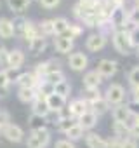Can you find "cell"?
Segmentation results:
<instances>
[{
	"label": "cell",
	"mask_w": 139,
	"mask_h": 148,
	"mask_svg": "<svg viewBox=\"0 0 139 148\" xmlns=\"http://www.w3.org/2000/svg\"><path fill=\"white\" fill-rule=\"evenodd\" d=\"M73 45H75V40H72V38H68V37H56L54 38V49H56V52H59V54H70L73 51Z\"/></svg>",
	"instance_id": "obj_12"
},
{
	"label": "cell",
	"mask_w": 139,
	"mask_h": 148,
	"mask_svg": "<svg viewBox=\"0 0 139 148\" xmlns=\"http://www.w3.org/2000/svg\"><path fill=\"white\" fill-rule=\"evenodd\" d=\"M47 105H49L50 113H57L61 108L66 106V99L61 98L59 94H50V96H47Z\"/></svg>",
	"instance_id": "obj_20"
},
{
	"label": "cell",
	"mask_w": 139,
	"mask_h": 148,
	"mask_svg": "<svg viewBox=\"0 0 139 148\" xmlns=\"http://www.w3.org/2000/svg\"><path fill=\"white\" fill-rule=\"evenodd\" d=\"M61 70V63L56 61V59H47V61H42L35 66V73L44 79L45 75H49V73H54V71H59Z\"/></svg>",
	"instance_id": "obj_9"
},
{
	"label": "cell",
	"mask_w": 139,
	"mask_h": 148,
	"mask_svg": "<svg viewBox=\"0 0 139 148\" xmlns=\"http://www.w3.org/2000/svg\"><path fill=\"white\" fill-rule=\"evenodd\" d=\"M42 80H45V82H49V84L56 86V84H59V82H63V80H66V79H64L63 70H59V71H54V73H49V75H45Z\"/></svg>",
	"instance_id": "obj_33"
},
{
	"label": "cell",
	"mask_w": 139,
	"mask_h": 148,
	"mask_svg": "<svg viewBox=\"0 0 139 148\" xmlns=\"http://www.w3.org/2000/svg\"><path fill=\"white\" fill-rule=\"evenodd\" d=\"M28 124H30L31 131H38V129H45L47 124H49V120H47V117H40V115L31 113L30 119H28Z\"/></svg>",
	"instance_id": "obj_24"
},
{
	"label": "cell",
	"mask_w": 139,
	"mask_h": 148,
	"mask_svg": "<svg viewBox=\"0 0 139 148\" xmlns=\"http://www.w3.org/2000/svg\"><path fill=\"white\" fill-rule=\"evenodd\" d=\"M50 143V131L45 129H38V131H31L28 139H26V148H47Z\"/></svg>",
	"instance_id": "obj_2"
},
{
	"label": "cell",
	"mask_w": 139,
	"mask_h": 148,
	"mask_svg": "<svg viewBox=\"0 0 139 148\" xmlns=\"http://www.w3.org/2000/svg\"><path fill=\"white\" fill-rule=\"evenodd\" d=\"M9 49L7 47H0V66H2V70H7L9 68Z\"/></svg>",
	"instance_id": "obj_37"
},
{
	"label": "cell",
	"mask_w": 139,
	"mask_h": 148,
	"mask_svg": "<svg viewBox=\"0 0 139 148\" xmlns=\"http://www.w3.org/2000/svg\"><path fill=\"white\" fill-rule=\"evenodd\" d=\"M54 94H59L61 98L68 99L70 94H72V84H70L68 80H63V82L56 84V86H54Z\"/></svg>",
	"instance_id": "obj_27"
},
{
	"label": "cell",
	"mask_w": 139,
	"mask_h": 148,
	"mask_svg": "<svg viewBox=\"0 0 139 148\" xmlns=\"http://www.w3.org/2000/svg\"><path fill=\"white\" fill-rule=\"evenodd\" d=\"M104 99L108 101L110 106H117V105H122L123 99H125V89L120 86V84H110L106 92L103 94Z\"/></svg>",
	"instance_id": "obj_3"
},
{
	"label": "cell",
	"mask_w": 139,
	"mask_h": 148,
	"mask_svg": "<svg viewBox=\"0 0 139 148\" xmlns=\"http://www.w3.org/2000/svg\"><path fill=\"white\" fill-rule=\"evenodd\" d=\"M130 42H132V47H136L139 51V26H132L130 30Z\"/></svg>",
	"instance_id": "obj_38"
},
{
	"label": "cell",
	"mask_w": 139,
	"mask_h": 148,
	"mask_svg": "<svg viewBox=\"0 0 139 148\" xmlns=\"http://www.w3.org/2000/svg\"><path fill=\"white\" fill-rule=\"evenodd\" d=\"M129 124H122V122H113V132H115V136L117 138H120V139H125V138H129Z\"/></svg>",
	"instance_id": "obj_29"
},
{
	"label": "cell",
	"mask_w": 139,
	"mask_h": 148,
	"mask_svg": "<svg viewBox=\"0 0 139 148\" xmlns=\"http://www.w3.org/2000/svg\"><path fill=\"white\" fill-rule=\"evenodd\" d=\"M134 5H139V0H134Z\"/></svg>",
	"instance_id": "obj_46"
},
{
	"label": "cell",
	"mask_w": 139,
	"mask_h": 148,
	"mask_svg": "<svg viewBox=\"0 0 139 148\" xmlns=\"http://www.w3.org/2000/svg\"><path fill=\"white\" fill-rule=\"evenodd\" d=\"M45 47H47V38L45 37H38V38H35L28 44V49H30L31 54H40V52L45 51Z\"/></svg>",
	"instance_id": "obj_26"
},
{
	"label": "cell",
	"mask_w": 139,
	"mask_h": 148,
	"mask_svg": "<svg viewBox=\"0 0 139 148\" xmlns=\"http://www.w3.org/2000/svg\"><path fill=\"white\" fill-rule=\"evenodd\" d=\"M111 117H113V122L129 124V119L132 117V113H130V106H129V105H123V103L113 106V110H111Z\"/></svg>",
	"instance_id": "obj_10"
},
{
	"label": "cell",
	"mask_w": 139,
	"mask_h": 148,
	"mask_svg": "<svg viewBox=\"0 0 139 148\" xmlns=\"http://www.w3.org/2000/svg\"><path fill=\"white\" fill-rule=\"evenodd\" d=\"M68 110H70V115L77 120L78 117H82V115H84L87 110H91V108H89V105H87L82 98H77V99H73L72 103L68 105Z\"/></svg>",
	"instance_id": "obj_14"
},
{
	"label": "cell",
	"mask_w": 139,
	"mask_h": 148,
	"mask_svg": "<svg viewBox=\"0 0 139 148\" xmlns=\"http://www.w3.org/2000/svg\"><path fill=\"white\" fill-rule=\"evenodd\" d=\"M96 71L99 73L103 79H111V77H115V73L118 71V63L115 59H101L97 63Z\"/></svg>",
	"instance_id": "obj_5"
},
{
	"label": "cell",
	"mask_w": 139,
	"mask_h": 148,
	"mask_svg": "<svg viewBox=\"0 0 139 148\" xmlns=\"http://www.w3.org/2000/svg\"><path fill=\"white\" fill-rule=\"evenodd\" d=\"M75 124H77V120H75V119H72V117L59 119V120H57V131H61V132H64V134H66V131H68L70 127H73Z\"/></svg>",
	"instance_id": "obj_34"
},
{
	"label": "cell",
	"mask_w": 139,
	"mask_h": 148,
	"mask_svg": "<svg viewBox=\"0 0 139 148\" xmlns=\"http://www.w3.org/2000/svg\"><path fill=\"white\" fill-rule=\"evenodd\" d=\"M16 35L14 30V21L9 18H0V38H12Z\"/></svg>",
	"instance_id": "obj_16"
},
{
	"label": "cell",
	"mask_w": 139,
	"mask_h": 148,
	"mask_svg": "<svg viewBox=\"0 0 139 148\" xmlns=\"http://www.w3.org/2000/svg\"><path fill=\"white\" fill-rule=\"evenodd\" d=\"M106 40H108L106 35H103L101 32H97V33H91V35L87 37V40H85V49L91 51V52H97V51L104 49Z\"/></svg>",
	"instance_id": "obj_6"
},
{
	"label": "cell",
	"mask_w": 139,
	"mask_h": 148,
	"mask_svg": "<svg viewBox=\"0 0 139 148\" xmlns=\"http://www.w3.org/2000/svg\"><path fill=\"white\" fill-rule=\"evenodd\" d=\"M82 84H84V89H99V86L103 84V77L96 70H92V71H87L84 75Z\"/></svg>",
	"instance_id": "obj_13"
},
{
	"label": "cell",
	"mask_w": 139,
	"mask_h": 148,
	"mask_svg": "<svg viewBox=\"0 0 139 148\" xmlns=\"http://www.w3.org/2000/svg\"><path fill=\"white\" fill-rule=\"evenodd\" d=\"M25 64V52L21 49H12L9 52V71H16Z\"/></svg>",
	"instance_id": "obj_15"
},
{
	"label": "cell",
	"mask_w": 139,
	"mask_h": 148,
	"mask_svg": "<svg viewBox=\"0 0 139 148\" xmlns=\"http://www.w3.org/2000/svg\"><path fill=\"white\" fill-rule=\"evenodd\" d=\"M0 134H2V129H0Z\"/></svg>",
	"instance_id": "obj_48"
},
{
	"label": "cell",
	"mask_w": 139,
	"mask_h": 148,
	"mask_svg": "<svg viewBox=\"0 0 139 148\" xmlns=\"http://www.w3.org/2000/svg\"><path fill=\"white\" fill-rule=\"evenodd\" d=\"M129 84L132 86V89H134V87H139V64L134 66V68L129 71Z\"/></svg>",
	"instance_id": "obj_36"
},
{
	"label": "cell",
	"mask_w": 139,
	"mask_h": 148,
	"mask_svg": "<svg viewBox=\"0 0 139 148\" xmlns=\"http://www.w3.org/2000/svg\"><path fill=\"white\" fill-rule=\"evenodd\" d=\"M127 16H129V25L139 26V5H134L130 11H127Z\"/></svg>",
	"instance_id": "obj_35"
},
{
	"label": "cell",
	"mask_w": 139,
	"mask_h": 148,
	"mask_svg": "<svg viewBox=\"0 0 139 148\" xmlns=\"http://www.w3.org/2000/svg\"><path fill=\"white\" fill-rule=\"evenodd\" d=\"M82 94H84V96H82V99L89 105V108H91V105H94L96 101H99V99H103V98H104V96H103V92H101L99 89H85Z\"/></svg>",
	"instance_id": "obj_22"
},
{
	"label": "cell",
	"mask_w": 139,
	"mask_h": 148,
	"mask_svg": "<svg viewBox=\"0 0 139 148\" xmlns=\"http://www.w3.org/2000/svg\"><path fill=\"white\" fill-rule=\"evenodd\" d=\"M111 42H113V47L118 54H122V56L130 54L132 42H130V32L129 30H117L111 35Z\"/></svg>",
	"instance_id": "obj_1"
},
{
	"label": "cell",
	"mask_w": 139,
	"mask_h": 148,
	"mask_svg": "<svg viewBox=\"0 0 139 148\" xmlns=\"http://www.w3.org/2000/svg\"><path fill=\"white\" fill-rule=\"evenodd\" d=\"M132 94H134V103H139V87H134Z\"/></svg>",
	"instance_id": "obj_44"
},
{
	"label": "cell",
	"mask_w": 139,
	"mask_h": 148,
	"mask_svg": "<svg viewBox=\"0 0 139 148\" xmlns=\"http://www.w3.org/2000/svg\"><path fill=\"white\" fill-rule=\"evenodd\" d=\"M9 124H11V113L5 110H0V129H4Z\"/></svg>",
	"instance_id": "obj_39"
},
{
	"label": "cell",
	"mask_w": 139,
	"mask_h": 148,
	"mask_svg": "<svg viewBox=\"0 0 139 148\" xmlns=\"http://www.w3.org/2000/svg\"><path fill=\"white\" fill-rule=\"evenodd\" d=\"M82 33H84V28H82L80 25H77V23H70V26H68V30H66V33H64L63 37H68V38L75 40V38L80 37Z\"/></svg>",
	"instance_id": "obj_30"
},
{
	"label": "cell",
	"mask_w": 139,
	"mask_h": 148,
	"mask_svg": "<svg viewBox=\"0 0 139 148\" xmlns=\"http://www.w3.org/2000/svg\"><path fill=\"white\" fill-rule=\"evenodd\" d=\"M120 148H139V145H137V139L125 138V139H122V145H120Z\"/></svg>",
	"instance_id": "obj_41"
},
{
	"label": "cell",
	"mask_w": 139,
	"mask_h": 148,
	"mask_svg": "<svg viewBox=\"0 0 139 148\" xmlns=\"http://www.w3.org/2000/svg\"><path fill=\"white\" fill-rule=\"evenodd\" d=\"M85 145L89 148H108V139L96 132H87L85 134Z\"/></svg>",
	"instance_id": "obj_17"
},
{
	"label": "cell",
	"mask_w": 139,
	"mask_h": 148,
	"mask_svg": "<svg viewBox=\"0 0 139 148\" xmlns=\"http://www.w3.org/2000/svg\"><path fill=\"white\" fill-rule=\"evenodd\" d=\"M70 21L66 18H54V37H61L66 33Z\"/></svg>",
	"instance_id": "obj_28"
},
{
	"label": "cell",
	"mask_w": 139,
	"mask_h": 148,
	"mask_svg": "<svg viewBox=\"0 0 139 148\" xmlns=\"http://www.w3.org/2000/svg\"><path fill=\"white\" fill-rule=\"evenodd\" d=\"M137 58H139V51H137Z\"/></svg>",
	"instance_id": "obj_47"
},
{
	"label": "cell",
	"mask_w": 139,
	"mask_h": 148,
	"mask_svg": "<svg viewBox=\"0 0 139 148\" xmlns=\"http://www.w3.org/2000/svg\"><path fill=\"white\" fill-rule=\"evenodd\" d=\"M11 84H12L11 71L0 68V98H5V96L9 94V91H11Z\"/></svg>",
	"instance_id": "obj_18"
},
{
	"label": "cell",
	"mask_w": 139,
	"mask_h": 148,
	"mask_svg": "<svg viewBox=\"0 0 139 148\" xmlns=\"http://www.w3.org/2000/svg\"><path fill=\"white\" fill-rule=\"evenodd\" d=\"M77 122L84 127V131H91V129L97 124V115H96L92 110H87L82 117H78V119H77Z\"/></svg>",
	"instance_id": "obj_19"
},
{
	"label": "cell",
	"mask_w": 139,
	"mask_h": 148,
	"mask_svg": "<svg viewBox=\"0 0 139 148\" xmlns=\"http://www.w3.org/2000/svg\"><path fill=\"white\" fill-rule=\"evenodd\" d=\"M85 136V131H84V127L77 122L73 127H70L68 131H66V139H70V141H78V139H82Z\"/></svg>",
	"instance_id": "obj_25"
},
{
	"label": "cell",
	"mask_w": 139,
	"mask_h": 148,
	"mask_svg": "<svg viewBox=\"0 0 139 148\" xmlns=\"http://www.w3.org/2000/svg\"><path fill=\"white\" fill-rule=\"evenodd\" d=\"M40 77L37 75L35 71H23V73H19V75L14 79V84L21 89V87H25V89H37V86L40 84Z\"/></svg>",
	"instance_id": "obj_4"
},
{
	"label": "cell",
	"mask_w": 139,
	"mask_h": 148,
	"mask_svg": "<svg viewBox=\"0 0 139 148\" xmlns=\"http://www.w3.org/2000/svg\"><path fill=\"white\" fill-rule=\"evenodd\" d=\"M38 28H40V33H42L44 37L54 35V19H44V21L38 25Z\"/></svg>",
	"instance_id": "obj_31"
},
{
	"label": "cell",
	"mask_w": 139,
	"mask_h": 148,
	"mask_svg": "<svg viewBox=\"0 0 139 148\" xmlns=\"http://www.w3.org/2000/svg\"><path fill=\"white\" fill-rule=\"evenodd\" d=\"M68 66L73 71H84L89 66V58L84 52H72L68 58Z\"/></svg>",
	"instance_id": "obj_8"
},
{
	"label": "cell",
	"mask_w": 139,
	"mask_h": 148,
	"mask_svg": "<svg viewBox=\"0 0 139 148\" xmlns=\"http://www.w3.org/2000/svg\"><path fill=\"white\" fill-rule=\"evenodd\" d=\"M91 110L99 117V115H103V113H106L108 110H110V105H108V101L103 98V99H99V101H96L94 105H91Z\"/></svg>",
	"instance_id": "obj_32"
},
{
	"label": "cell",
	"mask_w": 139,
	"mask_h": 148,
	"mask_svg": "<svg viewBox=\"0 0 139 148\" xmlns=\"http://www.w3.org/2000/svg\"><path fill=\"white\" fill-rule=\"evenodd\" d=\"M31 4V0H7V7L16 12V14H23Z\"/></svg>",
	"instance_id": "obj_21"
},
{
	"label": "cell",
	"mask_w": 139,
	"mask_h": 148,
	"mask_svg": "<svg viewBox=\"0 0 139 148\" xmlns=\"http://www.w3.org/2000/svg\"><path fill=\"white\" fill-rule=\"evenodd\" d=\"M38 2H40V5H42L44 9H54V7L59 5L61 0H38Z\"/></svg>",
	"instance_id": "obj_42"
},
{
	"label": "cell",
	"mask_w": 139,
	"mask_h": 148,
	"mask_svg": "<svg viewBox=\"0 0 139 148\" xmlns=\"http://www.w3.org/2000/svg\"><path fill=\"white\" fill-rule=\"evenodd\" d=\"M54 148H75V143L64 138V139H57L54 143Z\"/></svg>",
	"instance_id": "obj_40"
},
{
	"label": "cell",
	"mask_w": 139,
	"mask_h": 148,
	"mask_svg": "<svg viewBox=\"0 0 139 148\" xmlns=\"http://www.w3.org/2000/svg\"><path fill=\"white\" fill-rule=\"evenodd\" d=\"M2 136L7 139V141H11V143H21L23 139H25V131L19 127V125H16V124H9V125H5L4 129H2Z\"/></svg>",
	"instance_id": "obj_7"
},
{
	"label": "cell",
	"mask_w": 139,
	"mask_h": 148,
	"mask_svg": "<svg viewBox=\"0 0 139 148\" xmlns=\"http://www.w3.org/2000/svg\"><path fill=\"white\" fill-rule=\"evenodd\" d=\"M120 145H122V139L117 138V136H113L111 139H108V148H120Z\"/></svg>",
	"instance_id": "obj_43"
},
{
	"label": "cell",
	"mask_w": 139,
	"mask_h": 148,
	"mask_svg": "<svg viewBox=\"0 0 139 148\" xmlns=\"http://www.w3.org/2000/svg\"><path fill=\"white\" fill-rule=\"evenodd\" d=\"M108 2H110V4H113V5H117V7H122L125 0H108Z\"/></svg>",
	"instance_id": "obj_45"
},
{
	"label": "cell",
	"mask_w": 139,
	"mask_h": 148,
	"mask_svg": "<svg viewBox=\"0 0 139 148\" xmlns=\"http://www.w3.org/2000/svg\"><path fill=\"white\" fill-rule=\"evenodd\" d=\"M18 99L21 103H30L31 105L37 99V89H25V87L18 89Z\"/></svg>",
	"instance_id": "obj_23"
},
{
	"label": "cell",
	"mask_w": 139,
	"mask_h": 148,
	"mask_svg": "<svg viewBox=\"0 0 139 148\" xmlns=\"http://www.w3.org/2000/svg\"><path fill=\"white\" fill-rule=\"evenodd\" d=\"M31 113L40 115V117H49L50 115V110H49V105H47V98L45 96L37 94V99L31 103Z\"/></svg>",
	"instance_id": "obj_11"
}]
</instances>
